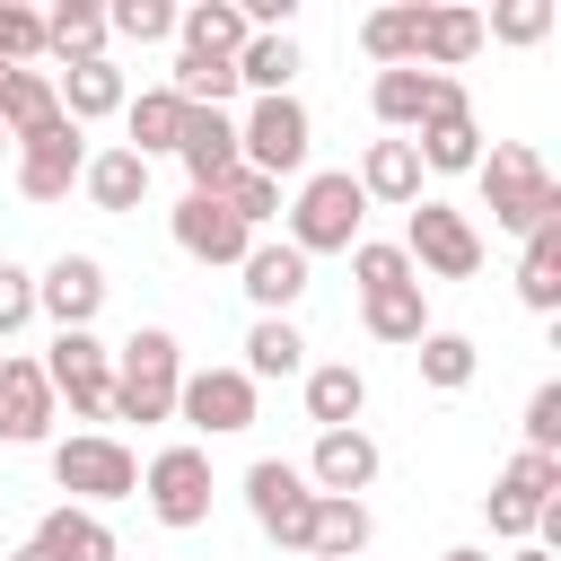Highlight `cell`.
I'll return each mask as SVG.
<instances>
[{
  "label": "cell",
  "instance_id": "6da1fadb",
  "mask_svg": "<svg viewBox=\"0 0 561 561\" xmlns=\"http://www.w3.org/2000/svg\"><path fill=\"white\" fill-rule=\"evenodd\" d=\"M473 184H482L491 228H508V237H535V228L561 219V184H552V167H543L526 140H491V149L473 158Z\"/></svg>",
  "mask_w": 561,
  "mask_h": 561
},
{
  "label": "cell",
  "instance_id": "7a4b0ae2",
  "mask_svg": "<svg viewBox=\"0 0 561 561\" xmlns=\"http://www.w3.org/2000/svg\"><path fill=\"white\" fill-rule=\"evenodd\" d=\"M175 386H184V342L167 324H140L114 351V421H175Z\"/></svg>",
  "mask_w": 561,
  "mask_h": 561
},
{
  "label": "cell",
  "instance_id": "3957f363",
  "mask_svg": "<svg viewBox=\"0 0 561 561\" xmlns=\"http://www.w3.org/2000/svg\"><path fill=\"white\" fill-rule=\"evenodd\" d=\"M280 219H289V245L307 263L316 254H351L359 245V219H368V193L351 184V167H324V175H298V202Z\"/></svg>",
  "mask_w": 561,
  "mask_h": 561
},
{
  "label": "cell",
  "instance_id": "277c9868",
  "mask_svg": "<svg viewBox=\"0 0 561 561\" xmlns=\"http://www.w3.org/2000/svg\"><path fill=\"white\" fill-rule=\"evenodd\" d=\"M53 482L70 491V508H114V500H131L140 491V456L114 438V430H70V438H53Z\"/></svg>",
  "mask_w": 561,
  "mask_h": 561
},
{
  "label": "cell",
  "instance_id": "5b68a950",
  "mask_svg": "<svg viewBox=\"0 0 561 561\" xmlns=\"http://www.w3.org/2000/svg\"><path fill=\"white\" fill-rule=\"evenodd\" d=\"M210 447H193V438H175V447H158L149 465H140V500H149V517L167 526V535H193V526H210Z\"/></svg>",
  "mask_w": 561,
  "mask_h": 561
},
{
  "label": "cell",
  "instance_id": "8992f818",
  "mask_svg": "<svg viewBox=\"0 0 561 561\" xmlns=\"http://www.w3.org/2000/svg\"><path fill=\"white\" fill-rule=\"evenodd\" d=\"M307 149H316V114L298 105V96H254L245 114H237V158L254 167V175H307Z\"/></svg>",
  "mask_w": 561,
  "mask_h": 561
},
{
  "label": "cell",
  "instance_id": "52a82bcc",
  "mask_svg": "<svg viewBox=\"0 0 561 561\" xmlns=\"http://www.w3.org/2000/svg\"><path fill=\"white\" fill-rule=\"evenodd\" d=\"M403 263L412 272H430V280H473L482 272V228L456 210V202H412V219H403Z\"/></svg>",
  "mask_w": 561,
  "mask_h": 561
},
{
  "label": "cell",
  "instance_id": "ba28073f",
  "mask_svg": "<svg viewBox=\"0 0 561 561\" xmlns=\"http://www.w3.org/2000/svg\"><path fill=\"white\" fill-rule=\"evenodd\" d=\"M316 500H324V491H316V482H307L289 456H254V465H245V517H254V526H263L280 552H307Z\"/></svg>",
  "mask_w": 561,
  "mask_h": 561
},
{
  "label": "cell",
  "instance_id": "9c48e42d",
  "mask_svg": "<svg viewBox=\"0 0 561 561\" xmlns=\"http://www.w3.org/2000/svg\"><path fill=\"white\" fill-rule=\"evenodd\" d=\"M44 386H53V403H70V421H114V351L96 333H53Z\"/></svg>",
  "mask_w": 561,
  "mask_h": 561
},
{
  "label": "cell",
  "instance_id": "30bf717a",
  "mask_svg": "<svg viewBox=\"0 0 561 561\" xmlns=\"http://www.w3.org/2000/svg\"><path fill=\"white\" fill-rule=\"evenodd\" d=\"M254 403H263V386H254L245 368H184V386H175V421L202 430V438L254 430Z\"/></svg>",
  "mask_w": 561,
  "mask_h": 561
},
{
  "label": "cell",
  "instance_id": "8fae6325",
  "mask_svg": "<svg viewBox=\"0 0 561 561\" xmlns=\"http://www.w3.org/2000/svg\"><path fill=\"white\" fill-rule=\"evenodd\" d=\"M79 167H88V131H79V123H44V131H26V140L9 149V184H18L26 202H61V193L79 184Z\"/></svg>",
  "mask_w": 561,
  "mask_h": 561
},
{
  "label": "cell",
  "instance_id": "7c38bea8",
  "mask_svg": "<svg viewBox=\"0 0 561 561\" xmlns=\"http://www.w3.org/2000/svg\"><path fill=\"white\" fill-rule=\"evenodd\" d=\"M105 263L96 254H53L44 272H35V316H53V333H96V316H105Z\"/></svg>",
  "mask_w": 561,
  "mask_h": 561
},
{
  "label": "cell",
  "instance_id": "4fadbf2b",
  "mask_svg": "<svg viewBox=\"0 0 561 561\" xmlns=\"http://www.w3.org/2000/svg\"><path fill=\"white\" fill-rule=\"evenodd\" d=\"M412 158H421V175H473V158H482V123H473V96H465V79L421 114V131H412Z\"/></svg>",
  "mask_w": 561,
  "mask_h": 561
},
{
  "label": "cell",
  "instance_id": "5bb4252c",
  "mask_svg": "<svg viewBox=\"0 0 561 561\" xmlns=\"http://www.w3.org/2000/svg\"><path fill=\"white\" fill-rule=\"evenodd\" d=\"M167 237H175V254H193V263H245V245H254V228L219 202V193H184L175 210H167Z\"/></svg>",
  "mask_w": 561,
  "mask_h": 561
},
{
  "label": "cell",
  "instance_id": "9a60e30c",
  "mask_svg": "<svg viewBox=\"0 0 561 561\" xmlns=\"http://www.w3.org/2000/svg\"><path fill=\"white\" fill-rule=\"evenodd\" d=\"M237 289L254 298V316H289V307L316 289V272H307V254H298L289 237H254L245 263H237Z\"/></svg>",
  "mask_w": 561,
  "mask_h": 561
},
{
  "label": "cell",
  "instance_id": "2e32d148",
  "mask_svg": "<svg viewBox=\"0 0 561 561\" xmlns=\"http://www.w3.org/2000/svg\"><path fill=\"white\" fill-rule=\"evenodd\" d=\"M53 421H61V403H53V386H44V359L9 351V359H0V438H9V447H44Z\"/></svg>",
  "mask_w": 561,
  "mask_h": 561
},
{
  "label": "cell",
  "instance_id": "e0dca14e",
  "mask_svg": "<svg viewBox=\"0 0 561 561\" xmlns=\"http://www.w3.org/2000/svg\"><path fill=\"white\" fill-rule=\"evenodd\" d=\"M175 158H184V193H219V184L245 167V158H237V114H228V105H193Z\"/></svg>",
  "mask_w": 561,
  "mask_h": 561
},
{
  "label": "cell",
  "instance_id": "ac0fdd59",
  "mask_svg": "<svg viewBox=\"0 0 561 561\" xmlns=\"http://www.w3.org/2000/svg\"><path fill=\"white\" fill-rule=\"evenodd\" d=\"M324 500H359L377 473H386V456H377V438L368 430H316V447H307V465H298Z\"/></svg>",
  "mask_w": 561,
  "mask_h": 561
},
{
  "label": "cell",
  "instance_id": "d6986e66",
  "mask_svg": "<svg viewBox=\"0 0 561 561\" xmlns=\"http://www.w3.org/2000/svg\"><path fill=\"white\" fill-rule=\"evenodd\" d=\"M53 96H61V123H105V114H123V96H131V79L114 70V53H96V61H70V70H53Z\"/></svg>",
  "mask_w": 561,
  "mask_h": 561
},
{
  "label": "cell",
  "instance_id": "ffe728a7",
  "mask_svg": "<svg viewBox=\"0 0 561 561\" xmlns=\"http://www.w3.org/2000/svg\"><path fill=\"white\" fill-rule=\"evenodd\" d=\"M447 88H456V79H438V70H377V79H368V114H377L394 140H412L421 114H430Z\"/></svg>",
  "mask_w": 561,
  "mask_h": 561
},
{
  "label": "cell",
  "instance_id": "44dd1931",
  "mask_svg": "<svg viewBox=\"0 0 561 561\" xmlns=\"http://www.w3.org/2000/svg\"><path fill=\"white\" fill-rule=\"evenodd\" d=\"M184 114H193V105H184L167 79H158V88H140V96H123V131H131L123 149H131L140 167H149V158H175V140H184Z\"/></svg>",
  "mask_w": 561,
  "mask_h": 561
},
{
  "label": "cell",
  "instance_id": "7402d4cb",
  "mask_svg": "<svg viewBox=\"0 0 561 561\" xmlns=\"http://www.w3.org/2000/svg\"><path fill=\"white\" fill-rule=\"evenodd\" d=\"M298 394H307V421L316 430H359V412H368V377L351 359H307Z\"/></svg>",
  "mask_w": 561,
  "mask_h": 561
},
{
  "label": "cell",
  "instance_id": "603a6c76",
  "mask_svg": "<svg viewBox=\"0 0 561 561\" xmlns=\"http://www.w3.org/2000/svg\"><path fill=\"white\" fill-rule=\"evenodd\" d=\"M473 53H482V9H465V0H430V18H421V70L456 79Z\"/></svg>",
  "mask_w": 561,
  "mask_h": 561
},
{
  "label": "cell",
  "instance_id": "cb8c5ba5",
  "mask_svg": "<svg viewBox=\"0 0 561 561\" xmlns=\"http://www.w3.org/2000/svg\"><path fill=\"white\" fill-rule=\"evenodd\" d=\"M351 184L368 193V202H386V210H412L421 202V158H412V140H368L359 149V167H351Z\"/></svg>",
  "mask_w": 561,
  "mask_h": 561
},
{
  "label": "cell",
  "instance_id": "d4e9b609",
  "mask_svg": "<svg viewBox=\"0 0 561 561\" xmlns=\"http://www.w3.org/2000/svg\"><path fill=\"white\" fill-rule=\"evenodd\" d=\"M35 543H44L53 561H123L114 526H105L96 508H70V500H53V508L35 517Z\"/></svg>",
  "mask_w": 561,
  "mask_h": 561
},
{
  "label": "cell",
  "instance_id": "484cf974",
  "mask_svg": "<svg viewBox=\"0 0 561 561\" xmlns=\"http://www.w3.org/2000/svg\"><path fill=\"white\" fill-rule=\"evenodd\" d=\"M421 18H430V0L368 9V18H359V53H368L377 70H421Z\"/></svg>",
  "mask_w": 561,
  "mask_h": 561
},
{
  "label": "cell",
  "instance_id": "4316f807",
  "mask_svg": "<svg viewBox=\"0 0 561 561\" xmlns=\"http://www.w3.org/2000/svg\"><path fill=\"white\" fill-rule=\"evenodd\" d=\"M254 386H272V377H307V333L289 324V316H254L245 324V359H237Z\"/></svg>",
  "mask_w": 561,
  "mask_h": 561
},
{
  "label": "cell",
  "instance_id": "83f0119b",
  "mask_svg": "<svg viewBox=\"0 0 561 561\" xmlns=\"http://www.w3.org/2000/svg\"><path fill=\"white\" fill-rule=\"evenodd\" d=\"M368 500H316V526H307V561H368Z\"/></svg>",
  "mask_w": 561,
  "mask_h": 561
},
{
  "label": "cell",
  "instance_id": "f1b7e54d",
  "mask_svg": "<svg viewBox=\"0 0 561 561\" xmlns=\"http://www.w3.org/2000/svg\"><path fill=\"white\" fill-rule=\"evenodd\" d=\"M245 35H254V26H245L237 0H193V9H175V44H184V53H219V61H237Z\"/></svg>",
  "mask_w": 561,
  "mask_h": 561
},
{
  "label": "cell",
  "instance_id": "f546056e",
  "mask_svg": "<svg viewBox=\"0 0 561 561\" xmlns=\"http://www.w3.org/2000/svg\"><path fill=\"white\" fill-rule=\"evenodd\" d=\"M79 193H88L96 210H140V202H149V167H140L131 149H88Z\"/></svg>",
  "mask_w": 561,
  "mask_h": 561
},
{
  "label": "cell",
  "instance_id": "4dcf8cb0",
  "mask_svg": "<svg viewBox=\"0 0 561 561\" xmlns=\"http://www.w3.org/2000/svg\"><path fill=\"white\" fill-rule=\"evenodd\" d=\"M359 324H368V342H386V351H412V342L430 333V298H421V280L359 298Z\"/></svg>",
  "mask_w": 561,
  "mask_h": 561
},
{
  "label": "cell",
  "instance_id": "1f68e13d",
  "mask_svg": "<svg viewBox=\"0 0 561 561\" xmlns=\"http://www.w3.org/2000/svg\"><path fill=\"white\" fill-rule=\"evenodd\" d=\"M412 359H421V386H430V394H465V386H473V368H482V342H473V333L430 324V333L412 342Z\"/></svg>",
  "mask_w": 561,
  "mask_h": 561
},
{
  "label": "cell",
  "instance_id": "d6a6232c",
  "mask_svg": "<svg viewBox=\"0 0 561 561\" xmlns=\"http://www.w3.org/2000/svg\"><path fill=\"white\" fill-rule=\"evenodd\" d=\"M105 53V9L96 0H61V9H44V61H96Z\"/></svg>",
  "mask_w": 561,
  "mask_h": 561
},
{
  "label": "cell",
  "instance_id": "836d02e7",
  "mask_svg": "<svg viewBox=\"0 0 561 561\" xmlns=\"http://www.w3.org/2000/svg\"><path fill=\"white\" fill-rule=\"evenodd\" d=\"M44 123H61L53 70H0V131L26 140V131H44Z\"/></svg>",
  "mask_w": 561,
  "mask_h": 561
},
{
  "label": "cell",
  "instance_id": "e575fe53",
  "mask_svg": "<svg viewBox=\"0 0 561 561\" xmlns=\"http://www.w3.org/2000/svg\"><path fill=\"white\" fill-rule=\"evenodd\" d=\"M517 298H526L535 316H561V219L517 245Z\"/></svg>",
  "mask_w": 561,
  "mask_h": 561
},
{
  "label": "cell",
  "instance_id": "d590c367",
  "mask_svg": "<svg viewBox=\"0 0 561 561\" xmlns=\"http://www.w3.org/2000/svg\"><path fill=\"white\" fill-rule=\"evenodd\" d=\"M289 79H298V35H245V53H237V88H254V96H289Z\"/></svg>",
  "mask_w": 561,
  "mask_h": 561
},
{
  "label": "cell",
  "instance_id": "8d00e7d4",
  "mask_svg": "<svg viewBox=\"0 0 561 561\" xmlns=\"http://www.w3.org/2000/svg\"><path fill=\"white\" fill-rule=\"evenodd\" d=\"M167 88H175L184 105H228V96H237V61H219V53H184V44H175Z\"/></svg>",
  "mask_w": 561,
  "mask_h": 561
},
{
  "label": "cell",
  "instance_id": "74e56055",
  "mask_svg": "<svg viewBox=\"0 0 561 561\" xmlns=\"http://www.w3.org/2000/svg\"><path fill=\"white\" fill-rule=\"evenodd\" d=\"M491 491H508V500L543 508V500H561V456H535V447H517V456L491 473Z\"/></svg>",
  "mask_w": 561,
  "mask_h": 561
},
{
  "label": "cell",
  "instance_id": "f35d334b",
  "mask_svg": "<svg viewBox=\"0 0 561 561\" xmlns=\"http://www.w3.org/2000/svg\"><path fill=\"white\" fill-rule=\"evenodd\" d=\"M114 35H123V44H167V35H175V0H114V9H105V44H114Z\"/></svg>",
  "mask_w": 561,
  "mask_h": 561
},
{
  "label": "cell",
  "instance_id": "ab89813d",
  "mask_svg": "<svg viewBox=\"0 0 561 561\" xmlns=\"http://www.w3.org/2000/svg\"><path fill=\"white\" fill-rule=\"evenodd\" d=\"M351 280H359V298H377V289H403V280H421V272L403 263V245L359 237V245H351Z\"/></svg>",
  "mask_w": 561,
  "mask_h": 561
},
{
  "label": "cell",
  "instance_id": "60d3db41",
  "mask_svg": "<svg viewBox=\"0 0 561 561\" xmlns=\"http://www.w3.org/2000/svg\"><path fill=\"white\" fill-rule=\"evenodd\" d=\"M0 70H44V9L0 0Z\"/></svg>",
  "mask_w": 561,
  "mask_h": 561
},
{
  "label": "cell",
  "instance_id": "b9f144b4",
  "mask_svg": "<svg viewBox=\"0 0 561 561\" xmlns=\"http://www.w3.org/2000/svg\"><path fill=\"white\" fill-rule=\"evenodd\" d=\"M552 35V0H500L482 18V44H543Z\"/></svg>",
  "mask_w": 561,
  "mask_h": 561
},
{
  "label": "cell",
  "instance_id": "7bdbcfd3",
  "mask_svg": "<svg viewBox=\"0 0 561 561\" xmlns=\"http://www.w3.org/2000/svg\"><path fill=\"white\" fill-rule=\"evenodd\" d=\"M219 202H228V210H237V219H245L254 237H263V228L280 219V184H272V175H254V167H237V175L219 184Z\"/></svg>",
  "mask_w": 561,
  "mask_h": 561
},
{
  "label": "cell",
  "instance_id": "ee69618b",
  "mask_svg": "<svg viewBox=\"0 0 561 561\" xmlns=\"http://www.w3.org/2000/svg\"><path fill=\"white\" fill-rule=\"evenodd\" d=\"M517 430H526L535 456H561V377H543V386L526 394V421H517Z\"/></svg>",
  "mask_w": 561,
  "mask_h": 561
},
{
  "label": "cell",
  "instance_id": "f6af8a7d",
  "mask_svg": "<svg viewBox=\"0 0 561 561\" xmlns=\"http://www.w3.org/2000/svg\"><path fill=\"white\" fill-rule=\"evenodd\" d=\"M26 324H35V272L0 254V342H9V333H26Z\"/></svg>",
  "mask_w": 561,
  "mask_h": 561
},
{
  "label": "cell",
  "instance_id": "bcb514c9",
  "mask_svg": "<svg viewBox=\"0 0 561 561\" xmlns=\"http://www.w3.org/2000/svg\"><path fill=\"white\" fill-rule=\"evenodd\" d=\"M438 561H491V552H482V543H447Z\"/></svg>",
  "mask_w": 561,
  "mask_h": 561
},
{
  "label": "cell",
  "instance_id": "7dc6e473",
  "mask_svg": "<svg viewBox=\"0 0 561 561\" xmlns=\"http://www.w3.org/2000/svg\"><path fill=\"white\" fill-rule=\"evenodd\" d=\"M500 561H552V552H543V543H508Z\"/></svg>",
  "mask_w": 561,
  "mask_h": 561
},
{
  "label": "cell",
  "instance_id": "c3c4849f",
  "mask_svg": "<svg viewBox=\"0 0 561 561\" xmlns=\"http://www.w3.org/2000/svg\"><path fill=\"white\" fill-rule=\"evenodd\" d=\"M9 561H53V552H44V543H35V535H26V543H18V552H9Z\"/></svg>",
  "mask_w": 561,
  "mask_h": 561
},
{
  "label": "cell",
  "instance_id": "681fc988",
  "mask_svg": "<svg viewBox=\"0 0 561 561\" xmlns=\"http://www.w3.org/2000/svg\"><path fill=\"white\" fill-rule=\"evenodd\" d=\"M9 149H18V140H9V131H0V167H9Z\"/></svg>",
  "mask_w": 561,
  "mask_h": 561
}]
</instances>
